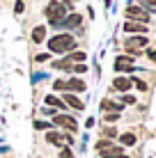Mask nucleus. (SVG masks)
Returning <instances> with one entry per match:
<instances>
[{"mask_svg": "<svg viewBox=\"0 0 156 158\" xmlns=\"http://www.w3.org/2000/svg\"><path fill=\"white\" fill-rule=\"evenodd\" d=\"M67 92L69 94H74V92H85V80H80V78L67 80Z\"/></svg>", "mask_w": 156, "mask_h": 158, "instance_id": "10", "label": "nucleus"}, {"mask_svg": "<svg viewBox=\"0 0 156 158\" xmlns=\"http://www.w3.org/2000/svg\"><path fill=\"white\" fill-rule=\"evenodd\" d=\"M71 67H74V64L69 62L67 57H64V60H57V62H53V69H60V71H71Z\"/></svg>", "mask_w": 156, "mask_h": 158, "instance_id": "17", "label": "nucleus"}, {"mask_svg": "<svg viewBox=\"0 0 156 158\" xmlns=\"http://www.w3.org/2000/svg\"><path fill=\"white\" fill-rule=\"evenodd\" d=\"M67 9H71V0H62V2H51L48 7L44 9L48 23H60L62 16L67 14Z\"/></svg>", "mask_w": 156, "mask_h": 158, "instance_id": "2", "label": "nucleus"}, {"mask_svg": "<svg viewBox=\"0 0 156 158\" xmlns=\"http://www.w3.org/2000/svg\"><path fill=\"white\" fill-rule=\"evenodd\" d=\"M112 87H115L117 92H126L129 87H131V78H124V76H117V78L112 80Z\"/></svg>", "mask_w": 156, "mask_h": 158, "instance_id": "13", "label": "nucleus"}, {"mask_svg": "<svg viewBox=\"0 0 156 158\" xmlns=\"http://www.w3.org/2000/svg\"><path fill=\"white\" fill-rule=\"evenodd\" d=\"M80 23H83V14H78V12H71L64 19V25H67V28H78Z\"/></svg>", "mask_w": 156, "mask_h": 158, "instance_id": "12", "label": "nucleus"}, {"mask_svg": "<svg viewBox=\"0 0 156 158\" xmlns=\"http://www.w3.org/2000/svg\"><path fill=\"white\" fill-rule=\"evenodd\" d=\"M53 2H60V0H53Z\"/></svg>", "mask_w": 156, "mask_h": 158, "instance_id": "33", "label": "nucleus"}, {"mask_svg": "<svg viewBox=\"0 0 156 158\" xmlns=\"http://www.w3.org/2000/svg\"><path fill=\"white\" fill-rule=\"evenodd\" d=\"M103 158H129L124 151H122V147H110V149H103V151H99Z\"/></svg>", "mask_w": 156, "mask_h": 158, "instance_id": "11", "label": "nucleus"}, {"mask_svg": "<svg viewBox=\"0 0 156 158\" xmlns=\"http://www.w3.org/2000/svg\"><path fill=\"white\" fill-rule=\"evenodd\" d=\"M124 32H129V35H145V32H147V25L138 23V21H126L124 23Z\"/></svg>", "mask_w": 156, "mask_h": 158, "instance_id": "7", "label": "nucleus"}, {"mask_svg": "<svg viewBox=\"0 0 156 158\" xmlns=\"http://www.w3.org/2000/svg\"><path fill=\"white\" fill-rule=\"evenodd\" d=\"M145 46H147V37H145V35L131 37V39H126V44H124L129 55H140V48H145Z\"/></svg>", "mask_w": 156, "mask_h": 158, "instance_id": "4", "label": "nucleus"}, {"mask_svg": "<svg viewBox=\"0 0 156 158\" xmlns=\"http://www.w3.org/2000/svg\"><path fill=\"white\" fill-rule=\"evenodd\" d=\"M44 39H46V28H44V25H37V28L32 30V41H35V44H41Z\"/></svg>", "mask_w": 156, "mask_h": 158, "instance_id": "16", "label": "nucleus"}, {"mask_svg": "<svg viewBox=\"0 0 156 158\" xmlns=\"http://www.w3.org/2000/svg\"><path fill=\"white\" fill-rule=\"evenodd\" d=\"M53 124H57V126L67 128L69 133H76V131H78L76 119H74V117H69V115H55V117H53Z\"/></svg>", "mask_w": 156, "mask_h": 158, "instance_id": "5", "label": "nucleus"}, {"mask_svg": "<svg viewBox=\"0 0 156 158\" xmlns=\"http://www.w3.org/2000/svg\"><path fill=\"white\" fill-rule=\"evenodd\" d=\"M71 71H76V73H85V71H87V64H74V67H71Z\"/></svg>", "mask_w": 156, "mask_h": 158, "instance_id": "26", "label": "nucleus"}, {"mask_svg": "<svg viewBox=\"0 0 156 158\" xmlns=\"http://www.w3.org/2000/svg\"><path fill=\"white\" fill-rule=\"evenodd\" d=\"M46 108H64V103L57 96H46Z\"/></svg>", "mask_w": 156, "mask_h": 158, "instance_id": "18", "label": "nucleus"}, {"mask_svg": "<svg viewBox=\"0 0 156 158\" xmlns=\"http://www.w3.org/2000/svg\"><path fill=\"white\" fill-rule=\"evenodd\" d=\"M142 5H149V7H156V0H140Z\"/></svg>", "mask_w": 156, "mask_h": 158, "instance_id": "31", "label": "nucleus"}, {"mask_svg": "<svg viewBox=\"0 0 156 158\" xmlns=\"http://www.w3.org/2000/svg\"><path fill=\"white\" fill-rule=\"evenodd\" d=\"M62 103H64V106H71L74 110H83V108H85V103L80 101L76 94H69V92H64V99H62Z\"/></svg>", "mask_w": 156, "mask_h": 158, "instance_id": "8", "label": "nucleus"}, {"mask_svg": "<svg viewBox=\"0 0 156 158\" xmlns=\"http://www.w3.org/2000/svg\"><path fill=\"white\" fill-rule=\"evenodd\" d=\"M53 89L55 92H67V80H55V83H53Z\"/></svg>", "mask_w": 156, "mask_h": 158, "instance_id": "23", "label": "nucleus"}, {"mask_svg": "<svg viewBox=\"0 0 156 158\" xmlns=\"http://www.w3.org/2000/svg\"><path fill=\"white\" fill-rule=\"evenodd\" d=\"M110 147H112V142H110V140H103V138H101L99 142H96V151H103V149H110Z\"/></svg>", "mask_w": 156, "mask_h": 158, "instance_id": "20", "label": "nucleus"}, {"mask_svg": "<svg viewBox=\"0 0 156 158\" xmlns=\"http://www.w3.org/2000/svg\"><path fill=\"white\" fill-rule=\"evenodd\" d=\"M74 48H76V39L71 35H67V32L55 35V37L48 39V51L51 53H71Z\"/></svg>", "mask_w": 156, "mask_h": 158, "instance_id": "1", "label": "nucleus"}, {"mask_svg": "<svg viewBox=\"0 0 156 158\" xmlns=\"http://www.w3.org/2000/svg\"><path fill=\"white\" fill-rule=\"evenodd\" d=\"M101 135H106V138H115V135H117V128H115V126H106V128H101Z\"/></svg>", "mask_w": 156, "mask_h": 158, "instance_id": "21", "label": "nucleus"}, {"mask_svg": "<svg viewBox=\"0 0 156 158\" xmlns=\"http://www.w3.org/2000/svg\"><path fill=\"white\" fill-rule=\"evenodd\" d=\"M67 60L71 64H83L85 60H87V55H85L83 51H74V53H69V55H67Z\"/></svg>", "mask_w": 156, "mask_h": 158, "instance_id": "15", "label": "nucleus"}, {"mask_svg": "<svg viewBox=\"0 0 156 158\" xmlns=\"http://www.w3.org/2000/svg\"><path fill=\"white\" fill-rule=\"evenodd\" d=\"M46 140H48L51 144L62 147V144H64V133H57V131H48V133H46Z\"/></svg>", "mask_w": 156, "mask_h": 158, "instance_id": "14", "label": "nucleus"}, {"mask_svg": "<svg viewBox=\"0 0 156 158\" xmlns=\"http://www.w3.org/2000/svg\"><path fill=\"white\" fill-rule=\"evenodd\" d=\"M115 71H133V57L131 55H120L115 60Z\"/></svg>", "mask_w": 156, "mask_h": 158, "instance_id": "6", "label": "nucleus"}, {"mask_svg": "<svg viewBox=\"0 0 156 158\" xmlns=\"http://www.w3.org/2000/svg\"><path fill=\"white\" fill-rule=\"evenodd\" d=\"M122 108H124L122 103H115V101H110V99H103V101H101V112L106 110V112H117V115H120Z\"/></svg>", "mask_w": 156, "mask_h": 158, "instance_id": "9", "label": "nucleus"}, {"mask_svg": "<svg viewBox=\"0 0 156 158\" xmlns=\"http://www.w3.org/2000/svg\"><path fill=\"white\" fill-rule=\"evenodd\" d=\"M117 112H108V115H103V122H117Z\"/></svg>", "mask_w": 156, "mask_h": 158, "instance_id": "29", "label": "nucleus"}, {"mask_svg": "<svg viewBox=\"0 0 156 158\" xmlns=\"http://www.w3.org/2000/svg\"><path fill=\"white\" fill-rule=\"evenodd\" d=\"M46 60H51V55H48V53H39V55L35 57V62H46Z\"/></svg>", "mask_w": 156, "mask_h": 158, "instance_id": "30", "label": "nucleus"}, {"mask_svg": "<svg viewBox=\"0 0 156 158\" xmlns=\"http://www.w3.org/2000/svg\"><path fill=\"white\" fill-rule=\"evenodd\" d=\"M23 9H25V2H23V0H16V5H14V14H23Z\"/></svg>", "mask_w": 156, "mask_h": 158, "instance_id": "25", "label": "nucleus"}, {"mask_svg": "<svg viewBox=\"0 0 156 158\" xmlns=\"http://www.w3.org/2000/svg\"><path fill=\"white\" fill-rule=\"evenodd\" d=\"M35 128H37V131H51V124L44 122V119H37V122H35Z\"/></svg>", "mask_w": 156, "mask_h": 158, "instance_id": "22", "label": "nucleus"}, {"mask_svg": "<svg viewBox=\"0 0 156 158\" xmlns=\"http://www.w3.org/2000/svg\"><path fill=\"white\" fill-rule=\"evenodd\" d=\"M131 85H136L140 92H147V83H145V80H140V78H133V80H131Z\"/></svg>", "mask_w": 156, "mask_h": 158, "instance_id": "24", "label": "nucleus"}, {"mask_svg": "<svg viewBox=\"0 0 156 158\" xmlns=\"http://www.w3.org/2000/svg\"><path fill=\"white\" fill-rule=\"evenodd\" d=\"M60 158H76L71 154V149H67V147H62V151H60Z\"/></svg>", "mask_w": 156, "mask_h": 158, "instance_id": "28", "label": "nucleus"}, {"mask_svg": "<svg viewBox=\"0 0 156 158\" xmlns=\"http://www.w3.org/2000/svg\"><path fill=\"white\" fill-rule=\"evenodd\" d=\"M122 103H126V106H133V103H136V96L124 94V96H122Z\"/></svg>", "mask_w": 156, "mask_h": 158, "instance_id": "27", "label": "nucleus"}, {"mask_svg": "<svg viewBox=\"0 0 156 158\" xmlns=\"http://www.w3.org/2000/svg\"><path fill=\"white\" fill-rule=\"evenodd\" d=\"M147 55H149V60H152V62H156V51H149Z\"/></svg>", "mask_w": 156, "mask_h": 158, "instance_id": "32", "label": "nucleus"}, {"mask_svg": "<svg viewBox=\"0 0 156 158\" xmlns=\"http://www.w3.org/2000/svg\"><path fill=\"white\" fill-rule=\"evenodd\" d=\"M122 144H124V147H131V144H136V135H133V133H122Z\"/></svg>", "mask_w": 156, "mask_h": 158, "instance_id": "19", "label": "nucleus"}, {"mask_svg": "<svg viewBox=\"0 0 156 158\" xmlns=\"http://www.w3.org/2000/svg\"><path fill=\"white\" fill-rule=\"evenodd\" d=\"M71 2H76V0H71Z\"/></svg>", "mask_w": 156, "mask_h": 158, "instance_id": "34", "label": "nucleus"}, {"mask_svg": "<svg viewBox=\"0 0 156 158\" xmlns=\"http://www.w3.org/2000/svg\"><path fill=\"white\" fill-rule=\"evenodd\" d=\"M124 16H126V21H138V23H145V25H147V21H149V14L145 12L140 5H129Z\"/></svg>", "mask_w": 156, "mask_h": 158, "instance_id": "3", "label": "nucleus"}]
</instances>
